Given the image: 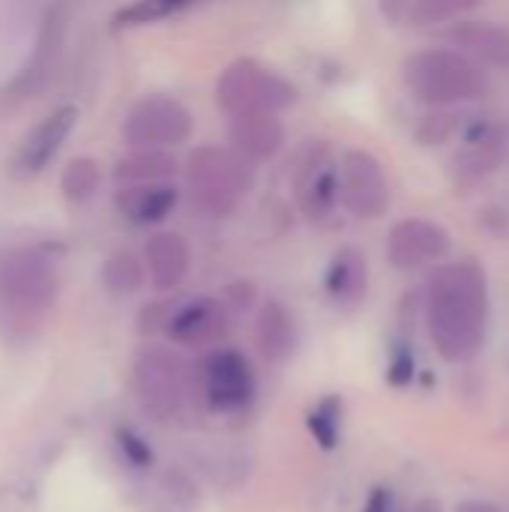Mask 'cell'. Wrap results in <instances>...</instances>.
<instances>
[{
    "label": "cell",
    "mask_w": 509,
    "mask_h": 512,
    "mask_svg": "<svg viewBox=\"0 0 509 512\" xmlns=\"http://www.w3.org/2000/svg\"><path fill=\"white\" fill-rule=\"evenodd\" d=\"M387 381H390L393 387H408V384L414 381V354H411L405 345H399V348L393 351L390 366H387Z\"/></svg>",
    "instance_id": "obj_29"
},
{
    "label": "cell",
    "mask_w": 509,
    "mask_h": 512,
    "mask_svg": "<svg viewBox=\"0 0 509 512\" xmlns=\"http://www.w3.org/2000/svg\"><path fill=\"white\" fill-rule=\"evenodd\" d=\"M450 42L462 54L492 66H509V30L492 21H462L450 30Z\"/></svg>",
    "instance_id": "obj_17"
},
{
    "label": "cell",
    "mask_w": 509,
    "mask_h": 512,
    "mask_svg": "<svg viewBox=\"0 0 509 512\" xmlns=\"http://www.w3.org/2000/svg\"><path fill=\"white\" fill-rule=\"evenodd\" d=\"M363 512H399L396 504V492L390 486H375L363 504Z\"/></svg>",
    "instance_id": "obj_30"
},
{
    "label": "cell",
    "mask_w": 509,
    "mask_h": 512,
    "mask_svg": "<svg viewBox=\"0 0 509 512\" xmlns=\"http://www.w3.org/2000/svg\"><path fill=\"white\" fill-rule=\"evenodd\" d=\"M405 84L420 102L453 105V102H468L480 96L486 81H483L480 66L468 54L432 48V51L414 54L405 63Z\"/></svg>",
    "instance_id": "obj_3"
},
{
    "label": "cell",
    "mask_w": 509,
    "mask_h": 512,
    "mask_svg": "<svg viewBox=\"0 0 509 512\" xmlns=\"http://www.w3.org/2000/svg\"><path fill=\"white\" fill-rule=\"evenodd\" d=\"M114 438H117V447H120L123 459H126L132 468H138V471L153 468V450H150V444H147L135 429L120 426V429L114 432Z\"/></svg>",
    "instance_id": "obj_28"
},
{
    "label": "cell",
    "mask_w": 509,
    "mask_h": 512,
    "mask_svg": "<svg viewBox=\"0 0 509 512\" xmlns=\"http://www.w3.org/2000/svg\"><path fill=\"white\" fill-rule=\"evenodd\" d=\"M504 159V138L498 132H483L477 138H471V144L456 156V171L462 180H480L486 174H492Z\"/></svg>",
    "instance_id": "obj_20"
},
{
    "label": "cell",
    "mask_w": 509,
    "mask_h": 512,
    "mask_svg": "<svg viewBox=\"0 0 509 512\" xmlns=\"http://www.w3.org/2000/svg\"><path fill=\"white\" fill-rule=\"evenodd\" d=\"M477 0H417L411 9V24H441V21H453L462 12L474 9Z\"/></svg>",
    "instance_id": "obj_26"
},
{
    "label": "cell",
    "mask_w": 509,
    "mask_h": 512,
    "mask_svg": "<svg viewBox=\"0 0 509 512\" xmlns=\"http://www.w3.org/2000/svg\"><path fill=\"white\" fill-rule=\"evenodd\" d=\"M192 135V114L171 96H144L123 120V138L135 150L177 147Z\"/></svg>",
    "instance_id": "obj_7"
},
{
    "label": "cell",
    "mask_w": 509,
    "mask_h": 512,
    "mask_svg": "<svg viewBox=\"0 0 509 512\" xmlns=\"http://www.w3.org/2000/svg\"><path fill=\"white\" fill-rule=\"evenodd\" d=\"M132 390L147 417L168 423L186 399V366L168 348H141L132 360Z\"/></svg>",
    "instance_id": "obj_6"
},
{
    "label": "cell",
    "mask_w": 509,
    "mask_h": 512,
    "mask_svg": "<svg viewBox=\"0 0 509 512\" xmlns=\"http://www.w3.org/2000/svg\"><path fill=\"white\" fill-rule=\"evenodd\" d=\"M57 264L48 246L0 249V327L21 333L36 327L57 300Z\"/></svg>",
    "instance_id": "obj_2"
},
{
    "label": "cell",
    "mask_w": 509,
    "mask_h": 512,
    "mask_svg": "<svg viewBox=\"0 0 509 512\" xmlns=\"http://www.w3.org/2000/svg\"><path fill=\"white\" fill-rule=\"evenodd\" d=\"M201 0H135L129 3L126 9H120L114 15V21L120 27H132V24H153V21H162V18H171L189 6H195Z\"/></svg>",
    "instance_id": "obj_25"
},
{
    "label": "cell",
    "mask_w": 509,
    "mask_h": 512,
    "mask_svg": "<svg viewBox=\"0 0 509 512\" xmlns=\"http://www.w3.org/2000/svg\"><path fill=\"white\" fill-rule=\"evenodd\" d=\"M231 330V312L225 303L198 297L183 306H177L165 324V333L171 336L174 345L183 348H207L216 345L228 336Z\"/></svg>",
    "instance_id": "obj_13"
},
{
    "label": "cell",
    "mask_w": 509,
    "mask_h": 512,
    "mask_svg": "<svg viewBox=\"0 0 509 512\" xmlns=\"http://www.w3.org/2000/svg\"><path fill=\"white\" fill-rule=\"evenodd\" d=\"M201 393L210 411L219 414H237L249 408L258 393L252 363L231 348L207 354L201 363Z\"/></svg>",
    "instance_id": "obj_8"
},
{
    "label": "cell",
    "mask_w": 509,
    "mask_h": 512,
    "mask_svg": "<svg viewBox=\"0 0 509 512\" xmlns=\"http://www.w3.org/2000/svg\"><path fill=\"white\" fill-rule=\"evenodd\" d=\"M339 204L357 219H378L390 207V186L381 162L366 150H348L339 159Z\"/></svg>",
    "instance_id": "obj_9"
},
{
    "label": "cell",
    "mask_w": 509,
    "mask_h": 512,
    "mask_svg": "<svg viewBox=\"0 0 509 512\" xmlns=\"http://www.w3.org/2000/svg\"><path fill=\"white\" fill-rule=\"evenodd\" d=\"M297 99V87L279 75L276 69L258 63V60H237L231 63L219 84H216V102L231 114H276L288 108Z\"/></svg>",
    "instance_id": "obj_5"
},
{
    "label": "cell",
    "mask_w": 509,
    "mask_h": 512,
    "mask_svg": "<svg viewBox=\"0 0 509 512\" xmlns=\"http://www.w3.org/2000/svg\"><path fill=\"white\" fill-rule=\"evenodd\" d=\"M159 486H162L165 498L180 512H192L198 507V486L192 483L189 474H183V471H165Z\"/></svg>",
    "instance_id": "obj_27"
},
{
    "label": "cell",
    "mask_w": 509,
    "mask_h": 512,
    "mask_svg": "<svg viewBox=\"0 0 509 512\" xmlns=\"http://www.w3.org/2000/svg\"><path fill=\"white\" fill-rule=\"evenodd\" d=\"M78 123V108L75 105H60L54 108L48 117H42L18 144L15 156H12V174L15 177H33L39 174L63 147V141L69 138V132Z\"/></svg>",
    "instance_id": "obj_12"
},
{
    "label": "cell",
    "mask_w": 509,
    "mask_h": 512,
    "mask_svg": "<svg viewBox=\"0 0 509 512\" xmlns=\"http://www.w3.org/2000/svg\"><path fill=\"white\" fill-rule=\"evenodd\" d=\"M147 279V267L132 255V252H117L105 261L102 267V282L111 294H120V297H129L135 291H141Z\"/></svg>",
    "instance_id": "obj_23"
},
{
    "label": "cell",
    "mask_w": 509,
    "mask_h": 512,
    "mask_svg": "<svg viewBox=\"0 0 509 512\" xmlns=\"http://www.w3.org/2000/svg\"><path fill=\"white\" fill-rule=\"evenodd\" d=\"M297 204L309 222H327L339 207V159L327 147H309L294 174Z\"/></svg>",
    "instance_id": "obj_10"
},
{
    "label": "cell",
    "mask_w": 509,
    "mask_h": 512,
    "mask_svg": "<svg viewBox=\"0 0 509 512\" xmlns=\"http://www.w3.org/2000/svg\"><path fill=\"white\" fill-rule=\"evenodd\" d=\"M252 300H255V288H252L249 282H237V285L228 288L225 306H231L234 312H246V309L252 306Z\"/></svg>",
    "instance_id": "obj_31"
},
{
    "label": "cell",
    "mask_w": 509,
    "mask_h": 512,
    "mask_svg": "<svg viewBox=\"0 0 509 512\" xmlns=\"http://www.w3.org/2000/svg\"><path fill=\"white\" fill-rule=\"evenodd\" d=\"M177 204V189L168 183H138V186H123L117 195L120 213L135 222V225H153L162 222Z\"/></svg>",
    "instance_id": "obj_19"
},
{
    "label": "cell",
    "mask_w": 509,
    "mask_h": 512,
    "mask_svg": "<svg viewBox=\"0 0 509 512\" xmlns=\"http://www.w3.org/2000/svg\"><path fill=\"white\" fill-rule=\"evenodd\" d=\"M450 234L429 219H402L387 237V258L399 270H417L447 258Z\"/></svg>",
    "instance_id": "obj_11"
},
{
    "label": "cell",
    "mask_w": 509,
    "mask_h": 512,
    "mask_svg": "<svg viewBox=\"0 0 509 512\" xmlns=\"http://www.w3.org/2000/svg\"><path fill=\"white\" fill-rule=\"evenodd\" d=\"M231 144L237 153H243L246 159H270L279 153L285 132L282 123L276 120V114H240L231 117Z\"/></svg>",
    "instance_id": "obj_16"
},
{
    "label": "cell",
    "mask_w": 509,
    "mask_h": 512,
    "mask_svg": "<svg viewBox=\"0 0 509 512\" xmlns=\"http://www.w3.org/2000/svg\"><path fill=\"white\" fill-rule=\"evenodd\" d=\"M414 512H441V504L432 501V498H423V501L414 504Z\"/></svg>",
    "instance_id": "obj_34"
},
{
    "label": "cell",
    "mask_w": 509,
    "mask_h": 512,
    "mask_svg": "<svg viewBox=\"0 0 509 512\" xmlns=\"http://www.w3.org/2000/svg\"><path fill=\"white\" fill-rule=\"evenodd\" d=\"M177 171V162L162 150H138L129 159H123L114 171L117 183L138 186V183H165Z\"/></svg>",
    "instance_id": "obj_21"
},
{
    "label": "cell",
    "mask_w": 509,
    "mask_h": 512,
    "mask_svg": "<svg viewBox=\"0 0 509 512\" xmlns=\"http://www.w3.org/2000/svg\"><path fill=\"white\" fill-rule=\"evenodd\" d=\"M327 294L333 303L339 306H357L363 297H366V288H369V267H366V258L345 246L333 255L330 267H327Z\"/></svg>",
    "instance_id": "obj_18"
},
{
    "label": "cell",
    "mask_w": 509,
    "mask_h": 512,
    "mask_svg": "<svg viewBox=\"0 0 509 512\" xmlns=\"http://www.w3.org/2000/svg\"><path fill=\"white\" fill-rule=\"evenodd\" d=\"M186 177L192 186V201L210 216H225L234 210L237 195L249 192L255 183L252 159L237 150L198 147L186 162Z\"/></svg>",
    "instance_id": "obj_4"
},
{
    "label": "cell",
    "mask_w": 509,
    "mask_h": 512,
    "mask_svg": "<svg viewBox=\"0 0 509 512\" xmlns=\"http://www.w3.org/2000/svg\"><path fill=\"white\" fill-rule=\"evenodd\" d=\"M309 435L315 438V444L321 450H336L342 441V399L339 396H327L321 399L309 417H306Z\"/></svg>",
    "instance_id": "obj_24"
},
{
    "label": "cell",
    "mask_w": 509,
    "mask_h": 512,
    "mask_svg": "<svg viewBox=\"0 0 509 512\" xmlns=\"http://www.w3.org/2000/svg\"><path fill=\"white\" fill-rule=\"evenodd\" d=\"M99 183H102V171H99L96 159H90V156H75L60 174V192L72 204L90 201L96 195Z\"/></svg>",
    "instance_id": "obj_22"
},
{
    "label": "cell",
    "mask_w": 509,
    "mask_h": 512,
    "mask_svg": "<svg viewBox=\"0 0 509 512\" xmlns=\"http://www.w3.org/2000/svg\"><path fill=\"white\" fill-rule=\"evenodd\" d=\"M456 512H504L498 504L492 501H483V498H468V501H459Z\"/></svg>",
    "instance_id": "obj_33"
},
{
    "label": "cell",
    "mask_w": 509,
    "mask_h": 512,
    "mask_svg": "<svg viewBox=\"0 0 509 512\" xmlns=\"http://www.w3.org/2000/svg\"><path fill=\"white\" fill-rule=\"evenodd\" d=\"M255 345H258V354L270 366H279V363H285L294 354L297 327H294L291 312L279 300H267L258 309V318H255Z\"/></svg>",
    "instance_id": "obj_15"
},
{
    "label": "cell",
    "mask_w": 509,
    "mask_h": 512,
    "mask_svg": "<svg viewBox=\"0 0 509 512\" xmlns=\"http://www.w3.org/2000/svg\"><path fill=\"white\" fill-rule=\"evenodd\" d=\"M414 3H417V0H381V12H384L390 21H408Z\"/></svg>",
    "instance_id": "obj_32"
},
{
    "label": "cell",
    "mask_w": 509,
    "mask_h": 512,
    "mask_svg": "<svg viewBox=\"0 0 509 512\" xmlns=\"http://www.w3.org/2000/svg\"><path fill=\"white\" fill-rule=\"evenodd\" d=\"M144 267L156 291H174L183 285L192 267L189 243L174 231H159L144 246Z\"/></svg>",
    "instance_id": "obj_14"
},
{
    "label": "cell",
    "mask_w": 509,
    "mask_h": 512,
    "mask_svg": "<svg viewBox=\"0 0 509 512\" xmlns=\"http://www.w3.org/2000/svg\"><path fill=\"white\" fill-rule=\"evenodd\" d=\"M489 291L486 276L474 261L441 267L429 282L426 321L438 354L447 363H468L486 339Z\"/></svg>",
    "instance_id": "obj_1"
}]
</instances>
